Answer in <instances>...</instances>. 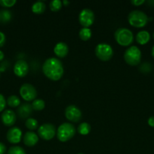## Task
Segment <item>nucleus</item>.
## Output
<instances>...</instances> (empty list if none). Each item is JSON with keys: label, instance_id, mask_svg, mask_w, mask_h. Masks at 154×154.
<instances>
[{"label": "nucleus", "instance_id": "1", "mask_svg": "<svg viewBox=\"0 0 154 154\" xmlns=\"http://www.w3.org/2000/svg\"><path fill=\"white\" fill-rule=\"evenodd\" d=\"M42 72L44 75L51 81H59L63 75V64L59 59L51 57L47 59L42 65Z\"/></svg>", "mask_w": 154, "mask_h": 154}, {"label": "nucleus", "instance_id": "2", "mask_svg": "<svg viewBox=\"0 0 154 154\" xmlns=\"http://www.w3.org/2000/svg\"><path fill=\"white\" fill-rule=\"evenodd\" d=\"M128 21L131 26L135 28H142L147 24L149 18L144 12L134 10L130 12L128 14Z\"/></svg>", "mask_w": 154, "mask_h": 154}, {"label": "nucleus", "instance_id": "3", "mask_svg": "<svg viewBox=\"0 0 154 154\" xmlns=\"http://www.w3.org/2000/svg\"><path fill=\"white\" fill-rule=\"evenodd\" d=\"M76 132L75 126L69 123H63L57 129V139L61 142H66L73 138Z\"/></svg>", "mask_w": 154, "mask_h": 154}, {"label": "nucleus", "instance_id": "4", "mask_svg": "<svg viewBox=\"0 0 154 154\" xmlns=\"http://www.w3.org/2000/svg\"><path fill=\"white\" fill-rule=\"evenodd\" d=\"M114 38L119 45L123 47L129 46L134 41L132 32L126 28H119L115 32Z\"/></svg>", "mask_w": 154, "mask_h": 154}, {"label": "nucleus", "instance_id": "5", "mask_svg": "<svg viewBox=\"0 0 154 154\" xmlns=\"http://www.w3.org/2000/svg\"><path fill=\"white\" fill-rule=\"evenodd\" d=\"M124 60L129 66H137L140 64L141 60V51L136 46L130 47L125 51Z\"/></svg>", "mask_w": 154, "mask_h": 154}, {"label": "nucleus", "instance_id": "6", "mask_svg": "<svg viewBox=\"0 0 154 154\" xmlns=\"http://www.w3.org/2000/svg\"><path fill=\"white\" fill-rule=\"evenodd\" d=\"M95 55L101 61H109L113 56V50L110 45L105 43L98 44L95 48Z\"/></svg>", "mask_w": 154, "mask_h": 154}, {"label": "nucleus", "instance_id": "7", "mask_svg": "<svg viewBox=\"0 0 154 154\" xmlns=\"http://www.w3.org/2000/svg\"><path fill=\"white\" fill-rule=\"evenodd\" d=\"M55 126L51 123H44L38 129V135L42 139L50 141L56 135Z\"/></svg>", "mask_w": 154, "mask_h": 154}, {"label": "nucleus", "instance_id": "8", "mask_svg": "<svg viewBox=\"0 0 154 154\" xmlns=\"http://www.w3.org/2000/svg\"><path fill=\"white\" fill-rule=\"evenodd\" d=\"M95 16L91 9L85 8L81 11L79 15V22L84 28H89L94 23Z\"/></svg>", "mask_w": 154, "mask_h": 154}, {"label": "nucleus", "instance_id": "9", "mask_svg": "<svg viewBox=\"0 0 154 154\" xmlns=\"http://www.w3.org/2000/svg\"><path fill=\"white\" fill-rule=\"evenodd\" d=\"M20 95L26 102H31L36 99L37 92L32 84H24L20 88Z\"/></svg>", "mask_w": 154, "mask_h": 154}, {"label": "nucleus", "instance_id": "10", "mask_svg": "<svg viewBox=\"0 0 154 154\" xmlns=\"http://www.w3.org/2000/svg\"><path fill=\"white\" fill-rule=\"evenodd\" d=\"M65 117L69 121L72 123H77L81 120L82 114L79 108L75 105H69L65 109Z\"/></svg>", "mask_w": 154, "mask_h": 154}, {"label": "nucleus", "instance_id": "11", "mask_svg": "<svg viewBox=\"0 0 154 154\" xmlns=\"http://www.w3.org/2000/svg\"><path fill=\"white\" fill-rule=\"evenodd\" d=\"M6 138H7L8 141L11 144H18L21 142V138H22V131L20 128L16 127V126L11 127L8 131Z\"/></svg>", "mask_w": 154, "mask_h": 154}, {"label": "nucleus", "instance_id": "12", "mask_svg": "<svg viewBox=\"0 0 154 154\" xmlns=\"http://www.w3.org/2000/svg\"><path fill=\"white\" fill-rule=\"evenodd\" d=\"M17 115L14 111L11 109H6L1 115V120L3 124L8 127H11L16 123Z\"/></svg>", "mask_w": 154, "mask_h": 154}, {"label": "nucleus", "instance_id": "13", "mask_svg": "<svg viewBox=\"0 0 154 154\" xmlns=\"http://www.w3.org/2000/svg\"><path fill=\"white\" fill-rule=\"evenodd\" d=\"M29 66L25 60H20L15 63L14 66V73L19 78H24L28 74Z\"/></svg>", "mask_w": 154, "mask_h": 154}, {"label": "nucleus", "instance_id": "14", "mask_svg": "<svg viewBox=\"0 0 154 154\" xmlns=\"http://www.w3.org/2000/svg\"><path fill=\"white\" fill-rule=\"evenodd\" d=\"M33 107L29 103H24L18 107L17 114L21 119H28L33 114Z\"/></svg>", "mask_w": 154, "mask_h": 154}, {"label": "nucleus", "instance_id": "15", "mask_svg": "<svg viewBox=\"0 0 154 154\" xmlns=\"http://www.w3.org/2000/svg\"><path fill=\"white\" fill-rule=\"evenodd\" d=\"M24 144L28 147H33L36 145L39 141V135L35 133L33 131L27 132L24 135L23 138Z\"/></svg>", "mask_w": 154, "mask_h": 154}, {"label": "nucleus", "instance_id": "16", "mask_svg": "<svg viewBox=\"0 0 154 154\" xmlns=\"http://www.w3.org/2000/svg\"><path fill=\"white\" fill-rule=\"evenodd\" d=\"M69 52V48L64 42H58L54 46V53L59 58H64Z\"/></svg>", "mask_w": 154, "mask_h": 154}, {"label": "nucleus", "instance_id": "17", "mask_svg": "<svg viewBox=\"0 0 154 154\" xmlns=\"http://www.w3.org/2000/svg\"><path fill=\"white\" fill-rule=\"evenodd\" d=\"M150 40V34L146 30L140 31L136 35V41L140 45H144L147 44Z\"/></svg>", "mask_w": 154, "mask_h": 154}, {"label": "nucleus", "instance_id": "18", "mask_svg": "<svg viewBox=\"0 0 154 154\" xmlns=\"http://www.w3.org/2000/svg\"><path fill=\"white\" fill-rule=\"evenodd\" d=\"M46 5L45 3L42 1H38L33 3L32 5V11L36 14H42L45 12Z\"/></svg>", "mask_w": 154, "mask_h": 154}, {"label": "nucleus", "instance_id": "19", "mask_svg": "<svg viewBox=\"0 0 154 154\" xmlns=\"http://www.w3.org/2000/svg\"><path fill=\"white\" fill-rule=\"evenodd\" d=\"M12 14L9 10L3 9L0 10V23H7L11 20Z\"/></svg>", "mask_w": 154, "mask_h": 154}, {"label": "nucleus", "instance_id": "20", "mask_svg": "<svg viewBox=\"0 0 154 154\" xmlns=\"http://www.w3.org/2000/svg\"><path fill=\"white\" fill-rule=\"evenodd\" d=\"M6 102H7V105L11 108H18L21 105V100L15 95L8 96V98L6 100Z\"/></svg>", "mask_w": 154, "mask_h": 154}, {"label": "nucleus", "instance_id": "21", "mask_svg": "<svg viewBox=\"0 0 154 154\" xmlns=\"http://www.w3.org/2000/svg\"><path fill=\"white\" fill-rule=\"evenodd\" d=\"M91 35L92 32L90 28H84V27H82L80 29L79 33V35L81 40L84 41V42L88 41L91 38Z\"/></svg>", "mask_w": 154, "mask_h": 154}, {"label": "nucleus", "instance_id": "22", "mask_svg": "<svg viewBox=\"0 0 154 154\" xmlns=\"http://www.w3.org/2000/svg\"><path fill=\"white\" fill-rule=\"evenodd\" d=\"M79 133L82 135H88L89 132L91 131V126L89 123H82L81 124H79V126H78V129H77Z\"/></svg>", "mask_w": 154, "mask_h": 154}, {"label": "nucleus", "instance_id": "23", "mask_svg": "<svg viewBox=\"0 0 154 154\" xmlns=\"http://www.w3.org/2000/svg\"><path fill=\"white\" fill-rule=\"evenodd\" d=\"M31 105L33 107V109L35 111H42L45 107V102L42 99H35L34 101H33Z\"/></svg>", "mask_w": 154, "mask_h": 154}, {"label": "nucleus", "instance_id": "24", "mask_svg": "<svg viewBox=\"0 0 154 154\" xmlns=\"http://www.w3.org/2000/svg\"><path fill=\"white\" fill-rule=\"evenodd\" d=\"M25 126L27 128L30 130L33 131L35 130L38 128L39 126V123H38V121L34 118H28L25 122Z\"/></svg>", "mask_w": 154, "mask_h": 154}, {"label": "nucleus", "instance_id": "25", "mask_svg": "<svg viewBox=\"0 0 154 154\" xmlns=\"http://www.w3.org/2000/svg\"><path fill=\"white\" fill-rule=\"evenodd\" d=\"M62 6H63V3L60 0H53L49 4L50 9L53 12L59 11L61 9Z\"/></svg>", "mask_w": 154, "mask_h": 154}, {"label": "nucleus", "instance_id": "26", "mask_svg": "<svg viewBox=\"0 0 154 154\" xmlns=\"http://www.w3.org/2000/svg\"><path fill=\"white\" fill-rule=\"evenodd\" d=\"M8 154H27L24 148L19 146H13L11 147L8 150Z\"/></svg>", "mask_w": 154, "mask_h": 154}, {"label": "nucleus", "instance_id": "27", "mask_svg": "<svg viewBox=\"0 0 154 154\" xmlns=\"http://www.w3.org/2000/svg\"><path fill=\"white\" fill-rule=\"evenodd\" d=\"M16 2V0H0V5L4 8H11Z\"/></svg>", "mask_w": 154, "mask_h": 154}, {"label": "nucleus", "instance_id": "28", "mask_svg": "<svg viewBox=\"0 0 154 154\" xmlns=\"http://www.w3.org/2000/svg\"><path fill=\"white\" fill-rule=\"evenodd\" d=\"M152 69V66L149 63H143L140 67V70L143 73H148Z\"/></svg>", "mask_w": 154, "mask_h": 154}, {"label": "nucleus", "instance_id": "29", "mask_svg": "<svg viewBox=\"0 0 154 154\" xmlns=\"http://www.w3.org/2000/svg\"><path fill=\"white\" fill-rule=\"evenodd\" d=\"M6 105H7V102H6L5 99V96L0 93V112L4 111Z\"/></svg>", "mask_w": 154, "mask_h": 154}, {"label": "nucleus", "instance_id": "30", "mask_svg": "<svg viewBox=\"0 0 154 154\" xmlns=\"http://www.w3.org/2000/svg\"><path fill=\"white\" fill-rule=\"evenodd\" d=\"M5 41H6L5 35L3 32H0V48H1L2 47L4 46V45L5 44Z\"/></svg>", "mask_w": 154, "mask_h": 154}, {"label": "nucleus", "instance_id": "31", "mask_svg": "<svg viewBox=\"0 0 154 154\" xmlns=\"http://www.w3.org/2000/svg\"><path fill=\"white\" fill-rule=\"evenodd\" d=\"M145 2L144 0H133L131 1V3L134 6H140Z\"/></svg>", "mask_w": 154, "mask_h": 154}, {"label": "nucleus", "instance_id": "32", "mask_svg": "<svg viewBox=\"0 0 154 154\" xmlns=\"http://www.w3.org/2000/svg\"><path fill=\"white\" fill-rule=\"evenodd\" d=\"M6 150H7V148L4 143L0 142V154H5L6 153Z\"/></svg>", "mask_w": 154, "mask_h": 154}, {"label": "nucleus", "instance_id": "33", "mask_svg": "<svg viewBox=\"0 0 154 154\" xmlns=\"http://www.w3.org/2000/svg\"><path fill=\"white\" fill-rule=\"evenodd\" d=\"M148 125H149L150 127L154 128V116H152V117H149L147 120Z\"/></svg>", "mask_w": 154, "mask_h": 154}, {"label": "nucleus", "instance_id": "34", "mask_svg": "<svg viewBox=\"0 0 154 154\" xmlns=\"http://www.w3.org/2000/svg\"><path fill=\"white\" fill-rule=\"evenodd\" d=\"M4 58H5L4 53H3L2 51L1 50H0V62L2 61V60H4Z\"/></svg>", "mask_w": 154, "mask_h": 154}, {"label": "nucleus", "instance_id": "35", "mask_svg": "<svg viewBox=\"0 0 154 154\" xmlns=\"http://www.w3.org/2000/svg\"><path fill=\"white\" fill-rule=\"evenodd\" d=\"M62 3H63V5H65V6H67V5H69V2L66 1V0H64V1H63V2H62Z\"/></svg>", "mask_w": 154, "mask_h": 154}, {"label": "nucleus", "instance_id": "36", "mask_svg": "<svg viewBox=\"0 0 154 154\" xmlns=\"http://www.w3.org/2000/svg\"><path fill=\"white\" fill-rule=\"evenodd\" d=\"M151 54H152V57L154 58V45L152 46V50H151Z\"/></svg>", "mask_w": 154, "mask_h": 154}, {"label": "nucleus", "instance_id": "37", "mask_svg": "<svg viewBox=\"0 0 154 154\" xmlns=\"http://www.w3.org/2000/svg\"><path fill=\"white\" fill-rule=\"evenodd\" d=\"M3 71H4V69H2V68L0 67V75H1V72H3Z\"/></svg>", "mask_w": 154, "mask_h": 154}, {"label": "nucleus", "instance_id": "38", "mask_svg": "<svg viewBox=\"0 0 154 154\" xmlns=\"http://www.w3.org/2000/svg\"><path fill=\"white\" fill-rule=\"evenodd\" d=\"M152 38H153V39H154V32H153V34H152Z\"/></svg>", "mask_w": 154, "mask_h": 154}, {"label": "nucleus", "instance_id": "39", "mask_svg": "<svg viewBox=\"0 0 154 154\" xmlns=\"http://www.w3.org/2000/svg\"><path fill=\"white\" fill-rule=\"evenodd\" d=\"M78 154H84V153H78Z\"/></svg>", "mask_w": 154, "mask_h": 154}]
</instances>
